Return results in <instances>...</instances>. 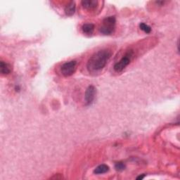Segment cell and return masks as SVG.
I'll use <instances>...</instances> for the list:
<instances>
[{
  "mask_svg": "<svg viewBox=\"0 0 180 180\" xmlns=\"http://www.w3.org/2000/svg\"><path fill=\"white\" fill-rule=\"evenodd\" d=\"M109 170V167L107 165L105 164H102V165H99L98 167H96L95 170H94V173L96 174H100L106 173Z\"/></svg>",
  "mask_w": 180,
  "mask_h": 180,
  "instance_id": "30bf717a",
  "label": "cell"
},
{
  "mask_svg": "<svg viewBox=\"0 0 180 180\" xmlns=\"http://www.w3.org/2000/svg\"><path fill=\"white\" fill-rule=\"evenodd\" d=\"M76 3H75L74 2H71L66 5L64 11H65L66 14L68 16H72L75 13V12H76Z\"/></svg>",
  "mask_w": 180,
  "mask_h": 180,
  "instance_id": "52a82bcc",
  "label": "cell"
},
{
  "mask_svg": "<svg viewBox=\"0 0 180 180\" xmlns=\"http://www.w3.org/2000/svg\"><path fill=\"white\" fill-rule=\"evenodd\" d=\"M139 28L143 30L144 33H146L147 34H149L151 32V28L149 25H148L147 24L144 23H141L139 24Z\"/></svg>",
  "mask_w": 180,
  "mask_h": 180,
  "instance_id": "8fae6325",
  "label": "cell"
},
{
  "mask_svg": "<svg viewBox=\"0 0 180 180\" xmlns=\"http://www.w3.org/2000/svg\"><path fill=\"white\" fill-rule=\"evenodd\" d=\"M134 52L133 50H128L125 54L120 58L118 62L115 63L113 68L116 72H121L130 63L132 58L133 57Z\"/></svg>",
  "mask_w": 180,
  "mask_h": 180,
  "instance_id": "3957f363",
  "label": "cell"
},
{
  "mask_svg": "<svg viewBox=\"0 0 180 180\" xmlns=\"http://www.w3.org/2000/svg\"><path fill=\"white\" fill-rule=\"evenodd\" d=\"M59 175V174H55L54 176L52 177V178L51 179H62L63 178V177L62 176H60V177H58Z\"/></svg>",
  "mask_w": 180,
  "mask_h": 180,
  "instance_id": "4fadbf2b",
  "label": "cell"
},
{
  "mask_svg": "<svg viewBox=\"0 0 180 180\" xmlns=\"http://www.w3.org/2000/svg\"><path fill=\"white\" fill-rule=\"evenodd\" d=\"M116 19L115 16H109L104 18L102 25L99 29L100 33L105 35H110L114 33Z\"/></svg>",
  "mask_w": 180,
  "mask_h": 180,
  "instance_id": "7a4b0ae2",
  "label": "cell"
},
{
  "mask_svg": "<svg viewBox=\"0 0 180 180\" xmlns=\"http://www.w3.org/2000/svg\"><path fill=\"white\" fill-rule=\"evenodd\" d=\"M144 177H145V174H141V175H139L136 177V179H142L144 178Z\"/></svg>",
  "mask_w": 180,
  "mask_h": 180,
  "instance_id": "9a60e30c",
  "label": "cell"
},
{
  "mask_svg": "<svg viewBox=\"0 0 180 180\" xmlns=\"http://www.w3.org/2000/svg\"><path fill=\"white\" fill-rule=\"evenodd\" d=\"M111 56L112 52L108 49H102L94 53L87 63L89 72H95L101 71L106 66Z\"/></svg>",
  "mask_w": 180,
  "mask_h": 180,
  "instance_id": "6da1fadb",
  "label": "cell"
},
{
  "mask_svg": "<svg viewBox=\"0 0 180 180\" xmlns=\"http://www.w3.org/2000/svg\"><path fill=\"white\" fill-rule=\"evenodd\" d=\"M0 71H1V73L2 75H8L12 71V69H11V66L9 63L1 61V62H0Z\"/></svg>",
  "mask_w": 180,
  "mask_h": 180,
  "instance_id": "ba28073f",
  "label": "cell"
},
{
  "mask_svg": "<svg viewBox=\"0 0 180 180\" xmlns=\"http://www.w3.org/2000/svg\"><path fill=\"white\" fill-rule=\"evenodd\" d=\"M125 168L126 166L122 162H118L115 164V168L118 171H123Z\"/></svg>",
  "mask_w": 180,
  "mask_h": 180,
  "instance_id": "7c38bea8",
  "label": "cell"
},
{
  "mask_svg": "<svg viewBox=\"0 0 180 180\" xmlns=\"http://www.w3.org/2000/svg\"><path fill=\"white\" fill-rule=\"evenodd\" d=\"M77 61H71L68 62L64 63L61 67V72L63 76L69 77L74 74L76 71Z\"/></svg>",
  "mask_w": 180,
  "mask_h": 180,
  "instance_id": "277c9868",
  "label": "cell"
},
{
  "mask_svg": "<svg viewBox=\"0 0 180 180\" xmlns=\"http://www.w3.org/2000/svg\"><path fill=\"white\" fill-rule=\"evenodd\" d=\"M81 3L82 7L86 9H94L98 5V2L96 0H83Z\"/></svg>",
  "mask_w": 180,
  "mask_h": 180,
  "instance_id": "8992f818",
  "label": "cell"
},
{
  "mask_svg": "<svg viewBox=\"0 0 180 180\" xmlns=\"http://www.w3.org/2000/svg\"><path fill=\"white\" fill-rule=\"evenodd\" d=\"M15 90H16V92H20V90H21V87H20V86H16L15 87Z\"/></svg>",
  "mask_w": 180,
  "mask_h": 180,
  "instance_id": "5bb4252c",
  "label": "cell"
},
{
  "mask_svg": "<svg viewBox=\"0 0 180 180\" xmlns=\"http://www.w3.org/2000/svg\"><path fill=\"white\" fill-rule=\"evenodd\" d=\"M96 94V90L95 86L93 85L89 86L87 90H86L85 95V100L87 106H90V105L93 103L94 100H95Z\"/></svg>",
  "mask_w": 180,
  "mask_h": 180,
  "instance_id": "5b68a950",
  "label": "cell"
},
{
  "mask_svg": "<svg viewBox=\"0 0 180 180\" xmlns=\"http://www.w3.org/2000/svg\"><path fill=\"white\" fill-rule=\"evenodd\" d=\"M82 30L85 34H92L95 30V25L92 23H85L82 27Z\"/></svg>",
  "mask_w": 180,
  "mask_h": 180,
  "instance_id": "9c48e42d",
  "label": "cell"
}]
</instances>
